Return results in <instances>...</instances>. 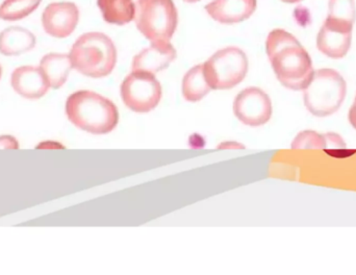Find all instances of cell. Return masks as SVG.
<instances>
[{"label":"cell","instance_id":"1","mask_svg":"<svg viewBox=\"0 0 356 275\" xmlns=\"http://www.w3.org/2000/svg\"><path fill=\"white\" fill-rule=\"evenodd\" d=\"M266 52L280 83L294 91L303 90L313 77V63L300 42L284 29H274L266 41Z\"/></svg>","mask_w":356,"mask_h":275},{"label":"cell","instance_id":"6","mask_svg":"<svg viewBox=\"0 0 356 275\" xmlns=\"http://www.w3.org/2000/svg\"><path fill=\"white\" fill-rule=\"evenodd\" d=\"M248 58L230 46L216 52L203 64V72L213 90H229L242 83L248 72Z\"/></svg>","mask_w":356,"mask_h":275},{"label":"cell","instance_id":"19","mask_svg":"<svg viewBox=\"0 0 356 275\" xmlns=\"http://www.w3.org/2000/svg\"><path fill=\"white\" fill-rule=\"evenodd\" d=\"M326 19L353 26L356 20L355 0H330Z\"/></svg>","mask_w":356,"mask_h":275},{"label":"cell","instance_id":"20","mask_svg":"<svg viewBox=\"0 0 356 275\" xmlns=\"http://www.w3.org/2000/svg\"><path fill=\"white\" fill-rule=\"evenodd\" d=\"M324 147H325L324 136L318 135L313 131L302 132L292 143L293 149L324 148Z\"/></svg>","mask_w":356,"mask_h":275},{"label":"cell","instance_id":"23","mask_svg":"<svg viewBox=\"0 0 356 275\" xmlns=\"http://www.w3.org/2000/svg\"><path fill=\"white\" fill-rule=\"evenodd\" d=\"M349 121H350L351 125L356 129V97L355 104L351 107L350 111H349Z\"/></svg>","mask_w":356,"mask_h":275},{"label":"cell","instance_id":"24","mask_svg":"<svg viewBox=\"0 0 356 275\" xmlns=\"http://www.w3.org/2000/svg\"><path fill=\"white\" fill-rule=\"evenodd\" d=\"M284 3H296V2L301 1V0H282Z\"/></svg>","mask_w":356,"mask_h":275},{"label":"cell","instance_id":"26","mask_svg":"<svg viewBox=\"0 0 356 275\" xmlns=\"http://www.w3.org/2000/svg\"><path fill=\"white\" fill-rule=\"evenodd\" d=\"M1 77H2V68H1V65H0V79H1Z\"/></svg>","mask_w":356,"mask_h":275},{"label":"cell","instance_id":"25","mask_svg":"<svg viewBox=\"0 0 356 275\" xmlns=\"http://www.w3.org/2000/svg\"><path fill=\"white\" fill-rule=\"evenodd\" d=\"M184 1L188 2V3H195V2L200 1V0H184Z\"/></svg>","mask_w":356,"mask_h":275},{"label":"cell","instance_id":"8","mask_svg":"<svg viewBox=\"0 0 356 275\" xmlns=\"http://www.w3.org/2000/svg\"><path fill=\"white\" fill-rule=\"evenodd\" d=\"M234 113L244 125L261 127L271 119V100L259 88H247L241 91L234 100Z\"/></svg>","mask_w":356,"mask_h":275},{"label":"cell","instance_id":"22","mask_svg":"<svg viewBox=\"0 0 356 275\" xmlns=\"http://www.w3.org/2000/svg\"><path fill=\"white\" fill-rule=\"evenodd\" d=\"M0 148L1 149H18L19 143L12 136H1L0 137Z\"/></svg>","mask_w":356,"mask_h":275},{"label":"cell","instance_id":"10","mask_svg":"<svg viewBox=\"0 0 356 275\" xmlns=\"http://www.w3.org/2000/svg\"><path fill=\"white\" fill-rule=\"evenodd\" d=\"M353 29V25L334 22L326 19L318 33V49L328 58L336 60L344 58L351 47Z\"/></svg>","mask_w":356,"mask_h":275},{"label":"cell","instance_id":"9","mask_svg":"<svg viewBox=\"0 0 356 275\" xmlns=\"http://www.w3.org/2000/svg\"><path fill=\"white\" fill-rule=\"evenodd\" d=\"M79 10L73 2H54L46 6L42 24L46 33L58 39L69 37L76 29Z\"/></svg>","mask_w":356,"mask_h":275},{"label":"cell","instance_id":"7","mask_svg":"<svg viewBox=\"0 0 356 275\" xmlns=\"http://www.w3.org/2000/svg\"><path fill=\"white\" fill-rule=\"evenodd\" d=\"M162 96V85L152 73L133 71L121 85V97L125 106L139 114L154 111Z\"/></svg>","mask_w":356,"mask_h":275},{"label":"cell","instance_id":"11","mask_svg":"<svg viewBox=\"0 0 356 275\" xmlns=\"http://www.w3.org/2000/svg\"><path fill=\"white\" fill-rule=\"evenodd\" d=\"M177 56V50L170 42H156L134 58L131 68L133 71L156 74L170 66Z\"/></svg>","mask_w":356,"mask_h":275},{"label":"cell","instance_id":"4","mask_svg":"<svg viewBox=\"0 0 356 275\" xmlns=\"http://www.w3.org/2000/svg\"><path fill=\"white\" fill-rule=\"evenodd\" d=\"M347 84L334 69H319L303 89V100L307 110L316 117L334 114L346 97Z\"/></svg>","mask_w":356,"mask_h":275},{"label":"cell","instance_id":"21","mask_svg":"<svg viewBox=\"0 0 356 275\" xmlns=\"http://www.w3.org/2000/svg\"><path fill=\"white\" fill-rule=\"evenodd\" d=\"M325 140V147H345V143L343 142L342 138L336 134H326L324 135Z\"/></svg>","mask_w":356,"mask_h":275},{"label":"cell","instance_id":"18","mask_svg":"<svg viewBox=\"0 0 356 275\" xmlns=\"http://www.w3.org/2000/svg\"><path fill=\"white\" fill-rule=\"evenodd\" d=\"M42 0H4L0 6V19L18 21L37 10Z\"/></svg>","mask_w":356,"mask_h":275},{"label":"cell","instance_id":"13","mask_svg":"<svg viewBox=\"0 0 356 275\" xmlns=\"http://www.w3.org/2000/svg\"><path fill=\"white\" fill-rule=\"evenodd\" d=\"M257 8V0H213L205 6L207 14L223 24H234L250 18Z\"/></svg>","mask_w":356,"mask_h":275},{"label":"cell","instance_id":"3","mask_svg":"<svg viewBox=\"0 0 356 275\" xmlns=\"http://www.w3.org/2000/svg\"><path fill=\"white\" fill-rule=\"evenodd\" d=\"M69 56L73 68L93 79L108 77L117 63L115 44L108 36L98 31L81 35L73 44Z\"/></svg>","mask_w":356,"mask_h":275},{"label":"cell","instance_id":"14","mask_svg":"<svg viewBox=\"0 0 356 275\" xmlns=\"http://www.w3.org/2000/svg\"><path fill=\"white\" fill-rule=\"evenodd\" d=\"M35 46V37L29 29L10 26L0 33V54L6 56H21Z\"/></svg>","mask_w":356,"mask_h":275},{"label":"cell","instance_id":"2","mask_svg":"<svg viewBox=\"0 0 356 275\" xmlns=\"http://www.w3.org/2000/svg\"><path fill=\"white\" fill-rule=\"evenodd\" d=\"M66 114L73 125L94 135L111 133L119 123L118 109L114 102L89 90H81L69 96Z\"/></svg>","mask_w":356,"mask_h":275},{"label":"cell","instance_id":"12","mask_svg":"<svg viewBox=\"0 0 356 275\" xmlns=\"http://www.w3.org/2000/svg\"><path fill=\"white\" fill-rule=\"evenodd\" d=\"M10 84L14 91L26 100H40L50 88L40 67L35 66H21L15 69Z\"/></svg>","mask_w":356,"mask_h":275},{"label":"cell","instance_id":"16","mask_svg":"<svg viewBox=\"0 0 356 275\" xmlns=\"http://www.w3.org/2000/svg\"><path fill=\"white\" fill-rule=\"evenodd\" d=\"M102 17L111 24L124 25L135 18L133 0H97Z\"/></svg>","mask_w":356,"mask_h":275},{"label":"cell","instance_id":"17","mask_svg":"<svg viewBox=\"0 0 356 275\" xmlns=\"http://www.w3.org/2000/svg\"><path fill=\"white\" fill-rule=\"evenodd\" d=\"M211 90L203 72V64L191 68L182 79V95L188 102H199Z\"/></svg>","mask_w":356,"mask_h":275},{"label":"cell","instance_id":"5","mask_svg":"<svg viewBox=\"0 0 356 275\" xmlns=\"http://www.w3.org/2000/svg\"><path fill=\"white\" fill-rule=\"evenodd\" d=\"M134 19L152 43L170 42L177 31V10L173 0H138Z\"/></svg>","mask_w":356,"mask_h":275},{"label":"cell","instance_id":"15","mask_svg":"<svg viewBox=\"0 0 356 275\" xmlns=\"http://www.w3.org/2000/svg\"><path fill=\"white\" fill-rule=\"evenodd\" d=\"M39 67L47 79L50 88L54 90L60 89L66 83L71 69L73 68L69 54L56 52L44 56Z\"/></svg>","mask_w":356,"mask_h":275}]
</instances>
